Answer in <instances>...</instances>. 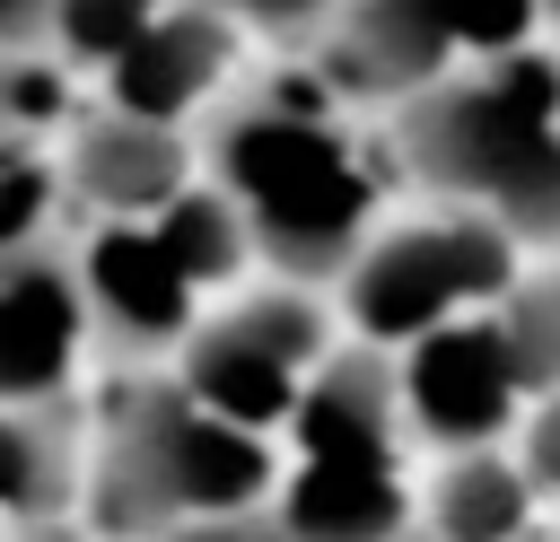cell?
Masks as SVG:
<instances>
[{"instance_id": "1", "label": "cell", "mask_w": 560, "mask_h": 542, "mask_svg": "<svg viewBox=\"0 0 560 542\" xmlns=\"http://www.w3.org/2000/svg\"><path fill=\"white\" fill-rule=\"evenodd\" d=\"M332 87L306 70L298 87H262V96H236L219 122H210V184H228L254 219V245L262 262L289 280V288H324V280H350L359 254L385 236L376 227V184L359 166V149L341 140L332 122Z\"/></svg>"}, {"instance_id": "2", "label": "cell", "mask_w": 560, "mask_h": 542, "mask_svg": "<svg viewBox=\"0 0 560 542\" xmlns=\"http://www.w3.org/2000/svg\"><path fill=\"white\" fill-rule=\"evenodd\" d=\"M394 157L438 210L499 219L516 245L560 254V61H464L394 114Z\"/></svg>"}, {"instance_id": "3", "label": "cell", "mask_w": 560, "mask_h": 542, "mask_svg": "<svg viewBox=\"0 0 560 542\" xmlns=\"http://www.w3.org/2000/svg\"><path fill=\"white\" fill-rule=\"evenodd\" d=\"M280 455L271 437L219 420L210 402L184 393V376H140L96 455H88V533L96 542H175L219 516H254L280 498Z\"/></svg>"}, {"instance_id": "4", "label": "cell", "mask_w": 560, "mask_h": 542, "mask_svg": "<svg viewBox=\"0 0 560 542\" xmlns=\"http://www.w3.org/2000/svg\"><path fill=\"white\" fill-rule=\"evenodd\" d=\"M516 236L499 227V219H472V210H429V219H402V227H385L368 254H359V271L341 280V315H350V332L359 341H376V350H411V341H429V332H446V323H464V315H490L525 271H516Z\"/></svg>"}, {"instance_id": "5", "label": "cell", "mask_w": 560, "mask_h": 542, "mask_svg": "<svg viewBox=\"0 0 560 542\" xmlns=\"http://www.w3.org/2000/svg\"><path fill=\"white\" fill-rule=\"evenodd\" d=\"M332 350H341V341H332L315 288H289V280H280V288H245V297H228L219 315H201V332L184 341L175 376H184V393L210 402L219 420L271 437V428H289L306 376H315Z\"/></svg>"}, {"instance_id": "6", "label": "cell", "mask_w": 560, "mask_h": 542, "mask_svg": "<svg viewBox=\"0 0 560 542\" xmlns=\"http://www.w3.org/2000/svg\"><path fill=\"white\" fill-rule=\"evenodd\" d=\"M201 149L175 122H140V114H88L61 140V192L88 227H158L201 175Z\"/></svg>"}, {"instance_id": "7", "label": "cell", "mask_w": 560, "mask_h": 542, "mask_svg": "<svg viewBox=\"0 0 560 542\" xmlns=\"http://www.w3.org/2000/svg\"><path fill=\"white\" fill-rule=\"evenodd\" d=\"M516 402H525V385H516V358L499 341V315H464V323L402 350V411H411V437L438 455L499 446Z\"/></svg>"}, {"instance_id": "8", "label": "cell", "mask_w": 560, "mask_h": 542, "mask_svg": "<svg viewBox=\"0 0 560 542\" xmlns=\"http://www.w3.org/2000/svg\"><path fill=\"white\" fill-rule=\"evenodd\" d=\"M306 61H315V79L332 96H359V105H394L402 114L411 96H429V87L455 79L464 44H455V26H446L438 0H341L332 35Z\"/></svg>"}, {"instance_id": "9", "label": "cell", "mask_w": 560, "mask_h": 542, "mask_svg": "<svg viewBox=\"0 0 560 542\" xmlns=\"http://www.w3.org/2000/svg\"><path fill=\"white\" fill-rule=\"evenodd\" d=\"M88 297H79V254L70 245H35L0 262V402L18 411H52L70 402L79 376V341H88Z\"/></svg>"}, {"instance_id": "10", "label": "cell", "mask_w": 560, "mask_h": 542, "mask_svg": "<svg viewBox=\"0 0 560 542\" xmlns=\"http://www.w3.org/2000/svg\"><path fill=\"white\" fill-rule=\"evenodd\" d=\"M70 254H79L88 323H96L122 358H158V350H175V358H184V341L201 332V315H192V297H201V288L166 262L158 227H88Z\"/></svg>"}, {"instance_id": "11", "label": "cell", "mask_w": 560, "mask_h": 542, "mask_svg": "<svg viewBox=\"0 0 560 542\" xmlns=\"http://www.w3.org/2000/svg\"><path fill=\"white\" fill-rule=\"evenodd\" d=\"M411 437V411H402V358L376 350V341H341L298 411H289V455L298 463H341V455H402Z\"/></svg>"}, {"instance_id": "12", "label": "cell", "mask_w": 560, "mask_h": 542, "mask_svg": "<svg viewBox=\"0 0 560 542\" xmlns=\"http://www.w3.org/2000/svg\"><path fill=\"white\" fill-rule=\"evenodd\" d=\"M228 70H236V17H219V9H184V0H175V9H166V17L105 70V105L184 131V114L210 105V96L228 87Z\"/></svg>"}, {"instance_id": "13", "label": "cell", "mask_w": 560, "mask_h": 542, "mask_svg": "<svg viewBox=\"0 0 560 542\" xmlns=\"http://www.w3.org/2000/svg\"><path fill=\"white\" fill-rule=\"evenodd\" d=\"M271 516L298 542H402L420 525V490L402 481V455H341V463H289Z\"/></svg>"}, {"instance_id": "14", "label": "cell", "mask_w": 560, "mask_h": 542, "mask_svg": "<svg viewBox=\"0 0 560 542\" xmlns=\"http://www.w3.org/2000/svg\"><path fill=\"white\" fill-rule=\"evenodd\" d=\"M70 498H88L70 402H52V411L0 402V533L9 525H61Z\"/></svg>"}, {"instance_id": "15", "label": "cell", "mask_w": 560, "mask_h": 542, "mask_svg": "<svg viewBox=\"0 0 560 542\" xmlns=\"http://www.w3.org/2000/svg\"><path fill=\"white\" fill-rule=\"evenodd\" d=\"M542 490L525 481L516 455L481 446V455H438V481L420 490V525L438 542H525L534 533Z\"/></svg>"}, {"instance_id": "16", "label": "cell", "mask_w": 560, "mask_h": 542, "mask_svg": "<svg viewBox=\"0 0 560 542\" xmlns=\"http://www.w3.org/2000/svg\"><path fill=\"white\" fill-rule=\"evenodd\" d=\"M158 245H166V262H175L192 288H236V280L262 262L245 201H236L228 184H210V175H201V184L158 219Z\"/></svg>"}, {"instance_id": "17", "label": "cell", "mask_w": 560, "mask_h": 542, "mask_svg": "<svg viewBox=\"0 0 560 542\" xmlns=\"http://www.w3.org/2000/svg\"><path fill=\"white\" fill-rule=\"evenodd\" d=\"M490 315H499V341H508V358H516L525 402H551V393H560V262H551V271H525Z\"/></svg>"}, {"instance_id": "18", "label": "cell", "mask_w": 560, "mask_h": 542, "mask_svg": "<svg viewBox=\"0 0 560 542\" xmlns=\"http://www.w3.org/2000/svg\"><path fill=\"white\" fill-rule=\"evenodd\" d=\"M52 201H61V157L44 140H0V262L52 245Z\"/></svg>"}, {"instance_id": "19", "label": "cell", "mask_w": 560, "mask_h": 542, "mask_svg": "<svg viewBox=\"0 0 560 542\" xmlns=\"http://www.w3.org/2000/svg\"><path fill=\"white\" fill-rule=\"evenodd\" d=\"M166 9H175V0H61L52 44H61V61H79V70H114Z\"/></svg>"}, {"instance_id": "20", "label": "cell", "mask_w": 560, "mask_h": 542, "mask_svg": "<svg viewBox=\"0 0 560 542\" xmlns=\"http://www.w3.org/2000/svg\"><path fill=\"white\" fill-rule=\"evenodd\" d=\"M455 44L481 52V61H508V52H534V26H542V0H438Z\"/></svg>"}, {"instance_id": "21", "label": "cell", "mask_w": 560, "mask_h": 542, "mask_svg": "<svg viewBox=\"0 0 560 542\" xmlns=\"http://www.w3.org/2000/svg\"><path fill=\"white\" fill-rule=\"evenodd\" d=\"M332 17H341V0H254L245 26L271 35V44H306V52H315V44L332 35Z\"/></svg>"}, {"instance_id": "22", "label": "cell", "mask_w": 560, "mask_h": 542, "mask_svg": "<svg viewBox=\"0 0 560 542\" xmlns=\"http://www.w3.org/2000/svg\"><path fill=\"white\" fill-rule=\"evenodd\" d=\"M516 463H525V481H534L542 498H560V393L525 411V437H516Z\"/></svg>"}, {"instance_id": "23", "label": "cell", "mask_w": 560, "mask_h": 542, "mask_svg": "<svg viewBox=\"0 0 560 542\" xmlns=\"http://www.w3.org/2000/svg\"><path fill=\"white\" fill-rule=\"evenodd\" d=\"M52 26H61V0H0V52L9 61H26L35 44H52Z\"/></svg>"}, {"instance_id": "24", "label": "cell", "mask_w": 560, "mask_h": 542, "mask_svg": "<svg viewBox=\"0 0 560 542\" xmlns=\"http://www.w3.org/2000/svg\"><path fill=\"white\" fill-rule=\"evenodd\" d=\"M175 542H298L271 507H254V516H219V525H192V533H175Z\"/></svg>"}, {"instance_id": "25", "label": "cell", "mask_w": 560, "mask_h": 542, "mask_svg": "<svg viewBox=\"0 0 560 542\" xmlns=\"http://www.w3.org/2000/svg\"><path fill=\"white\" fill-rule=\"evenodd\" d=\"M9 114H18V61L0 52V140H18V131H9Z\"/></svg>"}, {"instance_id": "26", "label": "cell", "mask_w": 560, "mask_h": 542, "mask_svg": "<svg viewBox=\"0 0 560 542\" xmlns=\"http://www.w3.org/2000/svg\"><path fill=\"white\" fill-rule=\"evenodd\" d=\"M0 542H79V525H9Z\"/></svg>"}, {"instance_id": "27", "label": "cell", "mask_w": 560, "mask_h": 542, "mask_svg": "<svg viewBox=\"0 0 560 542\" xmlns=\"http://www.w3.org/2000/svg\"><path fill=\"white\" fill-rule=\"evenodd\" d=\"M184 9H219V17H236V26L254 17V0H184Z\"/></svg>"}, {"instance_id": "28", "label": "cell", "mask_w": 560, "mask_h": 542, "mask_svg": "<svg viewBox=\"0 0 560 542\" xmlns=\"http://www.w3.org/2000/svg\"><path fill=\"white\" fill-rule=\"evenodd\" d=\"M402 542H438V533H429V525H411V533H402Z\"/></svg>"}, {"instance_id": "29", "label": "cell", "mask_w": 560, "mask_h": 542, "mask_svg": "<svg viewBox=\"0 0 560 542\" xmlns=\"http://www.w3.org/2000/svg\"><path fill=\"white\" fill-rule=\"evenodd\" d=\"M542 17H551V26H560V0H542Z\"/></svg>"}, {"instance_id": "30", "label": "cell", "mask_w": 560, "mask_h": 542, "mask_svg": "<svg viewBox=\"0 0 560 542\" xmlns=\"http://www.w3.org/2000/svg\"><path fill=\"white\" fill-rule=\"evenodd\" d=\"M551 542H560V533H551Z\"/></svg>"}]
</instances>
